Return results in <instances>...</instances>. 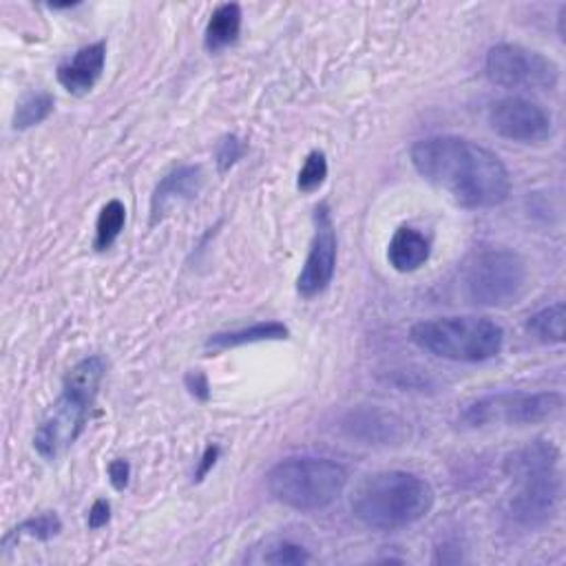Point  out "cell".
<instances>
[{"label":"cell","mask_w":566,"mask_h":566,"mask_svg":"<svg viewBox=\"0 0 566 566\" xmlns=\"http://www.w3.org/2000/svg\"><path fill=\"white\" fill-rule=\"evenodd\" d=\"M557 462H559V449L551 440H535L509 453L505 460V471L507 476L516 481L520 476L533 474V471L555 469Z\"/></svg>","instance_id":"2e32d148"},{"label":"cell","mask_w":566,"mask_h":566,"mask_svg":"<svg viewBox=\"0 0 566 566\" xmlns=\"http://www.w3.org/2000/svg\"><path fill=\"white\" fill-rule=\"evenodd\" d=\"M564 19H566V5H562V10H559V14H557V23H559V38L564 40Z\"/></svg>","instance_id":"f546056e"},{"label":"cell","mask_w":566,"mask_h":566,"mask_svg":"<svg viewBox=\"0 0 566 566\" xmlns=\"http://www.w3.org/2000/svg\"><path fill=\"white\" fill-rule=\"evenodd\" d=\"M485 73L503 89H553L559 80V69L551 58L509 43L490 49Z\"/></svg>","instance_id":"ba28073f"},{"label":"cell","mask_w":566,"mask_h":566,"mask_svg":"<svg viewBox=\"0 0 566 566\" xmlns=\"http://www.w3.org/2000/svg\"><path fill=\"white\" fill-rule=\"evenodd\" d=\"M103 379L105 361L101 356H89L80 361L64 376L60 399L54 403L34 436V447L43 458L56 460L67 447L78 440V436L84 432L91 405L98 397Z\"/></svg>","instance_id":"3957f363"},{"label":"cell","mask_w":566,"mask_h":566,"mask_svg":"<svg viewBox=\"0 0 566 566\" xmlns=\"http://www.w3.org/2000/svg\"><path fill=\"white\" fill-rule=\"evenodd\" d=\"M421 177L438 186L462 209H494L507 202L511 179L496 153L453 135L421 140L412 146Z\"/></svg>","instance_id":"6da1fadb"},{"label":"cell","mask_w":566,"mask_h":566,"mask_svg":"<svg viewBox=\"0 0 566 566\" xmlns=\"http://www.w3.org/2000/svg\"><path fill=\"white\" fill-rule=\"evenodd\" d=\"M432 485L410 471H376L352 494V514L376 531H399L421 522L434 507Z\"/></svg>","instance_id":"7a4b0ae2"},{"label":"cell","mask_w":566,"mask_h":566,"mask_svg":"<svg viewBox=\"0 0 566 566\" xmlns=\"http://www.w3.org/2000/svg\"><path fill=\"white\" fill-rule=\"evenodd\" d=\"M410 339L414 345L438 358L483 363L500 354L505 332L485 317H443L416 323Z\"/></svg>","instance_id":"5b68a950"},{"label":"cell","mask_w":566,"mask_h":566,"mask_svg":"<svg viewBox=\"0 0 566 566\" xmlns=\"http://www.w3.org/2000/svg\"><path fill=\"white\" fill-rule=\"evenodd\" d=\"M337 268V233L330 209L326 204L315 211V239L297 279V291L302 297H317L323 293L334 276Z\"/></svg>","instance_id":"8fae6325"},{"label":"cell","mask_w":566,"mask_h":566,"mask_svg":"<svg viewBox=\"0 0 566 566\" xmlns=\"http://www.w3.org/2000/svg\"><path fill=\"white\" fill-rule=\"evenodd\" d=\"M217 458H220V447H217V445H209L207 451H204V456H202V462H200V467H198V481H202V479L209 474V471L215 467Z\"/></svg>","instance_id":"f1b7e54d"},{"label":"cell","mask_w":566,"mask_h":566,"mask_svg":"<svg viewBox=\"0 0 566 566\" xmlns=\"http://www.w3.org/2000/svg\"><path fill=\"white\" fill-rule=\"evenodd\" d=\"M111 520V505L107 500H96L89 511V527L91 529H103Z\"/></svg>","instance_id":"83f0119b"},{"label":"cell","mask_w":566,"mask_h":566,"mask_svg":"<svg viewBox=\"0 0 566 566\" xmlns=\"http://www.w3.org/2000/svg\"><path fill=\"white\" fill-rule=\"evenodd\" d=\"M127 224V209L120 200H111L103 207L96 224V250H107L120 237Z\"/></svg>","instance_id":"44dd1931"},{"label":"cell","mask_w":566,"mask_h":566,"mask_svg":"<svg viewBox=\"0 0 566 566\" xmlns=\"http://www.w3.org/2000/svg\"><path fill=\"white\" fill-rule=\"evenodd\" d=\"M241 32V10L235 3L220 5L204 32V45L209 51H222L231 47Z\"/></svg>","instance_id":"ac0fdd59"},{"label":"cell","mask_w":566,"mask_h":566,"mask_svg":"<svg viewBox=\"0 0 566 566\" xmlns=\"http://www.w3.org/2000/svg\"><path fill=\"white\" fill-rule=\"evenodd\" d=\"M259 564H276V566H299L313 562V555L302 544L291 540H270L266 549H257V555L250 557Z\"/></svg>","instance_id":"d6986e66"},{"label":"cell","mask_w":566,"mask_h":566,"mask_svg":"<svg viewBox=\"0 0 566 566\" xmlns=\"http://www.w3.org/2000/svg\"><path fill=\"white\" fill-rule=\"evenodd\" d=\"M204 184V170L200 166H179L168 173L155 188L151 198V224L162 222L175 207L198 198Z\"/></svg>","instance_id":"7c38bea8"},{"label":"cell","mask_w":566,"mask_h":566,"mask_svg":"<svg viewBox=\"0 0 566 566\" xmlns=\"http://www.w3.org/2000/svg\"><path fill=\"white\" fill-rule=\"evenodd\" d=\"M109 479H111V485L118 492H122L129 485V479H131V464L122 458L109 462Z\"/></svg>","instance_id":"484cf974"},{"label":"cell","mask_w":566,"mask_h":566,"mask_svg":"<svg viewBox=\"0 0 566 566\" xmlns=\"http://www.w3.org/2000/svg\"><path fill=\"white\" fill-rule=\"evenodd\" d=\"M62 531V522L56 514H43L36 518H30L25 522H21L16 529H12L5 538H3V549H8L14 540L21 538H34V540H51Z\"/></svg>","instance_id":"603a6c76"},{"label":"cell","mask_w":566,"mask_h":566,"mask_svg":"<svg viewBox=\"0 0 566 566\" xmlns=\"http://www.w3.org/2000/svg\"><path fill=\"white\" fill-rule=\"evenodd\" d=\"M328 177V160L321 151H313L302 170H299V177H297V186L302 193H315L317 188H321V184L326 181Z\"/></svg>","instance_id":"cb8c5ba5"},{"label":"cell","mask_w":566,"mask_h":566,"mask_svg":"<svg viewBox=\"0 0 566 566\" xmlns=\"http://www.w3.org/2000/svg\"><path fill=\"white\" fill-rule=\"evenodd\" d=\"M564 321L566 310L564 304H553L540 313H535L527 321V330L542 343H562L564 341Z\"/></svg>","instance_id":"ffe728a7"},{"label":"cell","mask_w":566,"mask_h":566,"mask_svg":"<svg viewBox=\"0 0 566 566\" xmlns=\"http://www.w3.org/2000/svg\"><path fill=\"white\" fill-rule=\"evenodd\" d=\"M288 334L291 332L283 323L268 321V323H255V326L241 328V330L213 334L207 341V347L231 350V347H241V345H252V343H263V341H281V339H288Z\"/></svg>","instance_id":"e0dca14e"},{"label":"cell","mask_w":566,"mask_h":566,"mask_svg":"<svg viewBox=\"0 0 566 566\" xmlns=\"http://www.w3.org/2000/svg\"><path fill=\"white\" fill-rule=\"evenodd\" d=\"M268 492L295 511L328 509L347 487V471L328 458H288L270 469Z\"/></svg>","instance_id":"277c9868"},{"label":"cell","mask_w":566,"mask_h":566,"mask_svg":"<svg viewBox=\"0 0 566 566\" xmlns=\"http://www.w3.org/2000/svg\"><path fill=\"white\" fill-rule=\"evenodd\" d=\"M343 427L352 438L363 440L365 445H401L410 436L403 418L369 408L352 412Z\"/></svg>","instance_id":"4fadbf2b"},{"label":"cell","mask_w":566,"mask_h":566,"mask_svg":"<svg viewBox=\"0 0 566 566\" xmlns=\"http://www.w3.org/2000/svg\"><path fill=\"white\" fill-rule=\"evenodd\" d=\"M562 405H564V399L557 392H538V394L500 392V394H490L471 401L462 410L460 421L467 427H474V429L535 425L557 416L562 412Z\"/></svg>","instance_id":"52a82bcc"},{"label":"cell","mask_w":566,"mask_h":566,"mask_svg":"<svg viewBox=\"0 0 566 566\" xmlns=\"http://www.w3.org/2000/svg\"><path fill=\"white\" fill-rule=\"evenodd\" d=\"M54 111V98L49 93H30L25 96L16 111H14V129L16 131H27L36 125H40L43 120H47Z\"/></svg>","instance_id":"7402d4cb"},{"label":"cell","mask_w":566,"mask_h":566,"mask_svg":"<svg viewBox=\"0 0 566 566\" xmlns=\"http://www.w3.org/2000/svg\"><path fill=\"white\" fill-rule=\"evenodd\" d=\"M186 388L188 392H191L196 399L200 401H209L211 397V390H209V379L202 374V372H191L186 374Z\"/></svg>","instance_id":"4316f807"},{"label":"cell","mask_w":566,"mask_h":566,"mask_svg":"<svg viewBox=\"0 0 566 566\" xmlns=\"http://www.w3.org/2000/svg\"><path fill=\"white\" fill-rule=\"evenodd\" d=\"M518 490L509 500L511 518L527 529L544 527L557 511L562 498L559 471L544 469L516 479Z\"/></svg>","instance_id":"9c48e42d"},{"label":"cell","mask_w":566,"mask_h":566,"mask_svg":"<svg viewBox=\"0 0 566 566\" xmlns=\"http://www.w3.org/2000/svg\"><path fill=\"white\" fill-rule=\"evenodd\" d=\"M490 125L498 135L522 144H540L549 140L553 131L551 116L540 105L520 96L494 103L490 109Z\"/></svg>","instance_id":"30bf717a"},{"label":"cell","mask_w":566,"mask_h":566,"mask_svg":"<svg viewBox=\"0 0 566 566\" xmlns=\"http://www.w3.org/2000/svg\"><path fill=\"white\" fill-rule=\"evenodd\" d=\"M429 259V241L423 233L410 226H401L390 246H388V261L397 272H414L425 266Z\"/></svg>","instance_id":"9a60e30c"},{"label":"cell","mask_w":566,"mask_h":566,"mask_svg":"<svg viewBox=\"0 0 566 566\" xmlns=\"http://www.w3.org/2000/svg\"><path fill=\"white\" fill-rule=\"evenodd\" d=\"M529 270L514 250H487L467 270L464 288L479 306L503 308L516 304L527 288Z\"/></svg>","instance_id":"8992f818"},{"label":"cell","mask_w":566,"mask_h":566,"mask_svg":"<svg viewBox=\"0 0 566 566\" xmlns=\"http://www.w3.org/2000/svg\"><path fill=\"white\" fill-rule=\"evenodd\" d=\"M241 155H244V144H241L235 135L222 140V144H220V149H217V164H220V170H228Z\"/></svg>","instance_id":"d4e9b609"},{"label":"cell","mask_w":566,"mask_h":566,"mask_svg":"<svg viewBox=\"0 0 566 566\" xmlns=\"http://www.w3.org/2000/svg\"><path fill=\"white\" fill-rule=\"evenodd\" d=\"M107 62V45L96 43L82 47L71 60L58 67V80L60 84L73 93V96H84L96 82L101 80Z\"/></svg>","instance_id":"5bb4252c"}]
</instances>
